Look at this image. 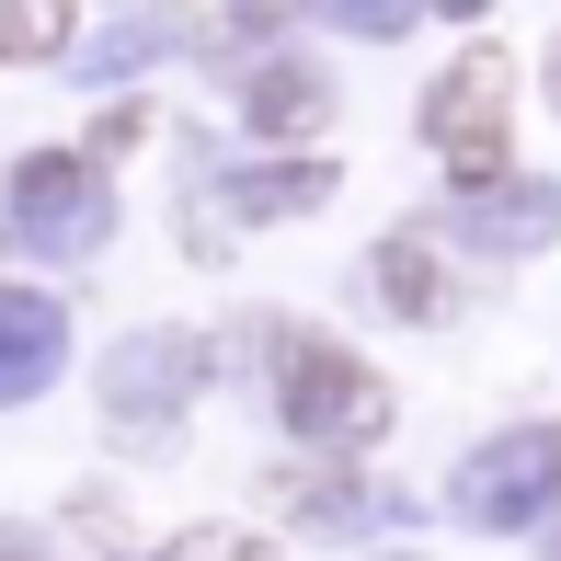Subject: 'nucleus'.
I'll list each match as a JSON object with an SVG mask.
<instances>
[{
  "label": "nucleus",
  "instance_id": "obj_1",
  "mask_svg": "<svg viewBox=\"0 0 561 561\" xmlns=\"http://www.w3.org/2000/svg\"><path fill=\"white\" fill-rule=\"evenodd\" d=\"M424 138L447 149L458 184H493L504 172V58H458L436 92H424Z\"/></svg>",
  "mask_w": 561,
  "mask_h": 561
},
{
  "label": "nucleus",
  "instance_id": "obj_3",
  "mask_svg": "<svg viewBox=\"0 0 561 561\" xmlns=\"http://www.w3.org/2000/svg\"><path fill=\"white\" fill-rule=\"evenodd\" d=\"M69 35V12H0V58H46Z\"/></svg>",
  "mask_w": 561,
  "mask_h": 561
},
{
  "label": "nucleus",
  "instance_id": "obj_4",
  "mask_svg": "<svg viewBox=\"0 0 561 561\" xmlns=\"http://www.w3.org/2000/svg\"><path fill=\"white\" fill-rule=\"evenodd\" d=\"M172 561H275V539H184Z\"/></svg>",
  "mask_w": 561,
  "mask_h": 561
},
{
  "label": "nucleus",
  "instance_id": "obj_2",
  "mask_svg": "<svg viewBox=\"0 0 561 561\" xmlns=\"http://www.w3.org/2000/svg\"><path fill=\"white\" fill-rule=\"evenodd\" d=\"M287 424L298 436H378V424H390V390H378L344 344H298L287 355Z\"/></svg>",
  "mask_w": 561,
  "mask_h": 561
}]
</instances>
